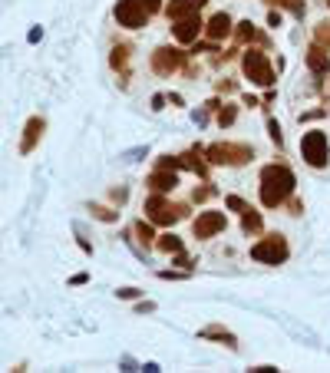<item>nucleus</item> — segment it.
<instances>
[{
	"mask_svg": "<svg viewBox=\"0 0 330 373\" xmlns=\"http://www.w3.org/2000/svg\"><path fill=\"white\" fill-rule=\"evenodd\" d=\"M294 172L287 165H264L261 169V205L264 209H277L284 205L291 192H294Z\"/></svg>",
	"mask_w": 330,
	"mask_h": 373,
	"instance_id": "nucleus-1",
	"label": "nucleus"
},
{
	"mask_svg": "<svg viewBox=\"0 0 330 373\" xmlns=\"http://www.w3.org/2000/svg\"><path fill=\"white\" fill-rule=\"evenodd\" d=\"M162 11V0H119L116 4V20L126 30H143L149 17Z\"/></svg>",
	"mask_w": 330,
	"mask_h": 373,
	"instance_id": "nucleus-2",
	"label": "nucleus"
},
{
	"mask_svg": "<svg viewBox=\"0 0 330 373\" xmlns=\"http://www.w3.org/2000/svg\"><path fill=\"white\" fill-rule=\"evenodd\" d=\"M145 218L152 221V225H176L188 215L185 205H178V202H169L165 192H155V195L145 198Z\"/></svg>",
	"mask_w": 330,
	"mask_h": 373,
	"instance_id": "nucleus-3",
	"label": "nucleus"
},
{
	"mask_svg": "<svg viewBox=\"0 0 330 373\" xmlns=\"http://www.w3.org/2000/svg\"><path fill=\"white\" fill-rule=\"evenodd\" d=\"M205 159L211 165H244L254 159V149L248 143H215L205 149Z\"/></svg>",
	"mask_w": 330,
	"mask_h": 373,
	"instance_id": "nucleus-4",
	"label": "nucleus"
},
{
	"mask_svg": "<svg viewBox=\"0 0 330 373\" xmlns=\"http://www.w3.org/2000/svg\"><path fill=\"white\" fill-rule=\"evenodd\" d=\"M242 70L254 86H271L275 83V70H271V60H268L264 50H248L242 56Z\"/></svg>",
	"mask_w": 330,
	"mask_h": 373,
	"instance_id": "nucleus-5",
	"label": "nucleus"
},
{
	"mask_svg": "<svg viewBox=\"0 0 330 373\" xmlns=\"http://www.w3.org/2000/svg\"><path fill=\"white\" fill-rule=\"evenodd\" d=\"M301 155H304L308 165L324 169V165H327V132H320V129L304 132V136H301Z\"/></svg>",
	"mask_w": 330,
	"mask_h": 373,
	"instance_id": "nucleus-6",
	"label": "nucleus"
},
{
	"mask_svg": "<svg viewBox=\"0 0 330 373\" xmlns=\"http://www.w3.org/2000/svg\"><path fill=\"white\" fill-rule=\"evenodd\" d=\"M251 258L261 264H284L287 261V238L284 235H268L264 242L251 244Z\"/></svg>",
	"mask_w": 330,
	"mask_h": 373,
	"instance_id": "nucleus-7",
	"label": "nucleus"
},
{
	"mask_svg": "<svg viewBox=\"0 0 330 373\" xmlns=\"http://www.w3.org/2000/svg\"><path fill=\"white\" fill-rule=\"evenodd\" d=\"M185 60H188V53H182L178 46H159L152 53V70L159 77H172V73H178L185 66Z\"/></svg>",
	"mask_w": 330,
	"mask_h": 373,
	"instance_id": "nucleus-8",
	"label": "nucleus"
},
{
	"mask_svg": "<svg viewBox=\"0 0 330 373\" xmlns=\"http://www.w3.org/2000/svg\"><path fill=\"white\" fill-rule=\"evenodd\" d=\"M218 231H225V215H221V211H202V215L192 221V235H195L198 242L215 238Z\"/></svg>",
	"mask_w": 330,
	"mask_h": 373,
	"instance_id": "nucleus-9",
	"label": "nucleus"
},
{
	"mask_svg": "<svg viewBox=\"0 0 330 373\" xmlns=\"http://www.w3.org/2000/svg\"><path fill=\"white\" fill-rule=\"evenodd\" d=\"M202 30H205V23H202V17H198V13L182 17V20H172V33H176L178 44H195Z\"/></svg>",
	"mask_w": 330,
	"mask_h": 373,
	"instance_id": "nucleus-10",
	"label": "nucleus"
},
{
	"mask_svg": "<svg viewBox=\"0 0 330 373\" xmlns=\"http://www.w3.org/2000/svg\"><path fill=\"white\" fill-rule=\"evenodd\" d=\"M44 129H46V119L44 116H30L27 126H23V139H20V155H30L37 149V143L44 139Z\"/></svg>",
	"mask_w": 330,
	"mask_h": 373,
	"instance_id": "nucleus-11",
	"label": "nucleus"
},
{
	"mask_svg": "<svg viewBox=\"0 0 330 373\" xmlns=\"http://www.w3.org/2000/svg\"><path fill=\"white\" fill-rule=\"evenodd\" d=\"M205 4H209V0H169V4H165V17H169V20H182V17L198 13Z\"/></svg>",
	"mask_w": 330,
	"mask_h": 373,
	"instance_id": "nucleus-12",
	"label": "nucleus"
},
{
	"mask_svg": "<svg viewBox=\"0 0 330 373\" xmlns=\"http://www.w3.org/2000/svg\"><path fill=\"white\" fill-rule=\"evenodd\" d=\"M145 185L152 188V192H172V188L178 185V176H176V169H155L152 176L145 178Z\"/></svg>",
	"mask_w": 330,
	"mask_h": 373,
	"instance_id": "nucleus-13",
	"label": "nucleus"
},
{
	"mask_svg": "<svg viewBox=\"0 0 330 373\" xmlns=\"http://www.w3.org/2000/svg\"><path fill=\"white\" fill-rule=\"evenodd\" d=\"M308 66H310V73H330V53H327V46L324 44H314L308 46Z\"/></svg>",
	"mask_w": 330,
	"mask_h": 373,
	"instance_id": "nucleus-14",
	"label": "nucleus"
},
{
	"mask_svg": "<svg viewBox=\"0 0 330 373\" xmlns=\"http://www.w3.org/2000/svg\"><path fill=\"white\" fill-rule=\"evenodd\" d=\"M205 33H209V40H225L231 33V17L228 13H215V17L205 23Z\"/></svg>",
	"mask_w": 330,
	"mask_h": 373,
	"instance_id": "nucleus-15",
	"label": "nucleus"
},
{
	"mask_svg": "<svg viewBox=\"0 0 330 373\" xmlns=\"http://www.w3.org/2000/svg\"><path fill=\"white\" fill-rule=\"evenodd\" d=\"M202 337H215V341L228 343L231 351L238 347V341H235V334H231V330H225V327H218V324H215V327H205V330H202Z\"/></svg>",
	"mask_w": 330,
	"mask_h": 373,
	"instance_id": "nucleus-16",
	"label": "nucleus"
},
{
	"mask_svg": "<svg viewBox=\"0 0 330 373\" xmlns=\"http://www.w3.org/2000/svg\"><path fill=\"white\" fill-rule=\"evenodd\" d=\"M235 37H238V44H248V40H258V44H264V37L254 30V23H251V20H242V23H238Z\"/></svg>",
	"mask_w": 330,
	"mask_h": 373,
	"instance_id": "nucleus-17",
	"label": "nucleus"
},
{
	"mask_svg": "<svg viewBox=\"0 0 330 373\" xmlns=\"http://www.w3.org/2000/svg\"><path fill=\"white\" fill-rule=\"evenodd\" d=\"M242 228H244V235H251V231H261V215H258L254 209L242 211Z\"/></svg>",
	"mask_w": 330,
	"mask_h": 373,
	"instance_id": "nucleus-18",
	"label": "nucleus"
},
{
	"mask_svg": "<svg viewBox=\"0 0 330 373\" xmlns=\"http://www.w3.org/2000/svg\"><path fill=\"white\" fill-rule=\"evenodd\" d=\"M155 248H159V251H165V254H178V251H182V242H178L176 235H162V238L155 242Z\"/></svg>",
	"mask_w": 330,
	"mask_h": 373,
	"instance_id": "nucleus-19",
	"label": "nucleus"
},
{
	"mask_svg": "<svg viewBox=\"0 0 330 373\" xmlns=\"http://www.w3.org/2000/svg\"><path fill=\"white\" fill-rule=\"evenodd\" d=\"M110 63H112V70H126V66H129V46H126V44L116 46L112 56H110Z\"/></svg>",
	"mask_w": 330,
	"mask_h": 373,
	"instance_id": "nucleus-20",
	"label": "nucleus"
},
{
	"mask_svg": "<svg viewBox=\"0 0 330 373\" xmlns=\"http://www.w3.org/2000/svg\"><path fill=\"white\" fill-rule=\"evenodd\" d=\"M182 169H195L198 176H209V165L202 162L195 152H188V155H182Z\"/></svg>",
	"mask_w": 330,
	"mask_h": 373,
	"instance_id": "nucleus-21",
	"label": "nucleus"
},
{
	"mask_svg": "<svg viewBox=\"0 0 330 373\" xmlns=\"http://www.w3.org/2000/svg\"><path fill=\"white\" fill-rule=\"evenodd\" d=\"M271 7H287L294 17H304V0H268Z\"/></svg>",
	"mask_w": 330,
	"mask_h": 373,
	"instance_id": "nucleus-22",
	"label": "nucleus"
},
{
	"mask_svg": "<svg viewBox=\"0 0 330 373\" xmlns=\"http://www.w3.org/2000/svg\"><path fill=\"white\" fill-rule=\"evenodd\" d=\"M136 235H139V242H143V244H155L152 225H145V221H136Z\"/></svg>",
	"mask_w": 330,
	"mask_h": 373,
	"instance_id": "nucleus-23",
	"label": "nucleus"
},
{
	"mask_svg": "<svg viewBox=\"0 0 330 373\" xmlns=\"http://www.w3.org/2000/svg\"><path fill=\"white\" fill-rule=\"evenodd\" d=\"M314 37H317V44H324L330 50V20H320L317 27H314Z\"/></svg>",
	"mask_w": 330,
	"mask_h": 373,
	"instance_id": "nucleus-24",
	"label": "nucleus"
},
{
	"mask_svg": "<svg viewBox=\"0 0 330 373\" xmlns=\"http://www.w3.org/2000/svg\"><path fill=\"white\" fill-rule=\"evenodd\" d=\"M235 116H238V110H235V106H225V110L218 112V126H231Z\"/></svg>",
	"mask_w": 330,
	"mask_h": 373,
	"instance_id": "nucleus-25",
	"label": "nucleus"
},
{
	"mask_svg": "<svg viewBox=\"0 0 330 373\" xmlns=\"http://www.w3.org/2000/svg\"><path fill=\"white\" fill-rule=\"evenodd\" d=\"M93 215H96L99 221H116V211L110 209H103V205H93Z\"/></svg>",
	"mask_w": 330,
	"mask_h": 373,
	"instance_id": "nucleus-26",
	"label": "nucleus"
},
{
	"mask_svg": "<svg viewBox=\"0 0 330 373\" xmlns=\"http://www.w3.org/2000/svg\"><path fill=\"white\" fill-rule=\"evenodd\" d=\"M211 195H215V188L205 185V188H195V195H192V198H195V202H209Z\"/></svg>",
	"mask_w": 330,
	"mask_h": 373,
	"instance_id": "nucleus-27",
	"label": "nucleus"
},
{
	"mask_svg": "<svg viewBox=\"0 0 330 373\" xmlns=\"http://www.w3.org/2000/svg\"><path fill=\"white\" fill-rule=\"evenodd\" d=\"M116 294H119L122 301H132V297H139L143 291H139V287H122V291H116Z\"/></svg>",
	"mask_w": 330,
	"mask_h": 373,
	"instance_id": "nucleus-28",
	"label": "nucleus"
},
{
	"mask_svg": "<svg viewBox=\"0 0 330 373\" xmlns=\"http://www.w3.org/2000/svg\"><path fill=\"white\" fill-rule=\"evenodd\" d=\"M268 129H271V139H275V143L281 145V126H277V122L271 119V122H268Z\"/></svg>",
	"mask_w": 330,
	"mask_h": 373,
	"instance_id": "nucleus-29",
	"label": "nucleus"
},
{
	"mask_svg": "<svg viewBox=\"0 0 330 373\" xmlns=\"http://www.w3.org/2000/svg\"><path fill=\"white\" fill-rule=\"evenodd\" d=\"M159 277H165V281H178V277H185V271H182V275H178V271H162Z\"/></svg>",
	"mask_w": 330,
	"mask_h": 373,
	"instance_id": "nucleus-30",
	"label": "nucleus"
},
{
	"mask_svg": "<svg viewBox=\"0 0 330 373\" xmlns=\"http://www.w3.org/2000/svg\"><path fill=\"white\" fill-rule=\"evenodd\" d=\"M165 106V96H152V110H162Z\"/></svg>",
	"mask_w": 330,
	"mask_h": 373,
	"instance_id": "nucleus-31",
	"label": "nucleus"
},
{
	"mask_svg": "<svg viewBox=\"0 0 330 373\" xmlns=\"http://www.w3.org/2000/svg\"><path fill=\"white\" fill-rule=\"evenodd\" d=\"M327 4H330V0H327Z\"/></svg>",
	"mask_w": 330,
	"mask_h": 373,
	"instance_id": "nucleus-32",
	"label": "nucleus"
}]
</instances>
